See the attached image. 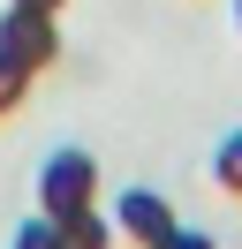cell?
<instances>
[{
	"mask_svg": "<svg viewBox=\"0 0 242 249\" xmlns=\"http://www.w3.org/2000/svg\"><path fill=\"white\" fill-rule=\"evenodd\" d=\"M91 204H99V159L91 151H53L38 166V212L68 219V212H91Z\"/></svg>",
	"mask_w": 242,
	"mask_h": 249,
	"instance_id": "cell-1",
	"label": "cell"
},
{
	"mask_svg": "<svg viewBox=\"0 0 242 249\" xmlns=\"http://www.w3.org/2000/svg\"><path fill=\"white\" fill-rule=\"evenodd\" d=\"M0 53H8V61H23L30 76H38V68H53V53H60L53 8H23V0H8V8H0Z\"/></svg>",
	"mask_w": 242,
	"mask_h": 249,
	"instance_id": "cell-2",
	"label": "cell"
},
{
	"mask_svg": "<svg viewBox=\"0 0 242 249\" xmlns=\"http://www.w3.org/2000/svg\"><path fill=\"white\" fill-rule=\"evenodd\" d=\"M174 227H182V219H174V204H166L159 189H121V196H114V234H121V242L159 249Z\"/></svg>",
	"mask_w": 242,
	"mask_h": 249,
	"instance_id": "cell-3",
	"label": "cell"
},
{
	"mask_svg": "<svg viewBox=\"0 0 242 249\" xmlns=\"http://www.w3.org/2000/svg\"><path fill=\"white\" fill-rule=\"evenodd\" d=\"M114 242H121V234H114V219H106L99 204L60 219V249H114Z\"/></svg>",
	"mask_w": 242,
	"mask_h": 249,
	"instance_id": "cell-4",
	"label": "cell"
},
{
	"mask_svg": "<svg viewBox=\"0 0 242 249\" xmlns=\"http://www.w3.org/2000/svg\"><path fill=\"white\" fill-rule=\"evenodd\" d=\"M212 181H220L227 196H242V128L220 136V151H212Z\"/></svg>",
	"mask_w": 242,
	"mask_h": 249,
	"instance_id": "cell-5",
	"label": "cell"
},
{
	"mask_svg": "<svg viewBox=\"0 0 242 249\" xmlns=\"http://www.w3.org/2000/svg\"><path fill=\"white\" fill-rule=\"evenodd\" d=\"M23 98H30V68H23V61H8V53H0V121H8V113L23 106Z\"/></svg>",
	"mask_w": 242,
	"mask_h": 249,
	"instance_id": "cell-6",
	"label": "cell"
},
{
	"mask_svg": "<svg viewBox=\"0 0 242 249\" xmlns=\"http://www.w3.org/2000/svg\"><path fill=\"white\" fill-rule=\"evenodd\" d=\"M8 249H60V219H45V212H38V219H23Z\"/></svg>",
	"mask_w": 242,
	"mask_h": 249,
	"instance_id": "cell-7",
	"label": "cell"
},
{
	"mask_svg": "<svg viewBox=\"0 0 242 249\" xmlns=\"http://www.w3.org/2000/svg\"><path fill=\"white\" fill-rule=\"evenodd\" d=\"M159 249H220V242H212V234L204 227H174V234H166V242Z\"/></svg>",
	"mask_w": 242,
	"mask_h": 249,
	"instance_id": "cell-8",
	"label": "cell"
},
{
	"mask_svg": "<svg viewBox=\"0 0 242 249\" xmlns=\"http://www.w3.org/2000/svg\"><path fill=\"white\" fill-rule=\"evenodd\" d=\"M23 8H60V0H23Z\"/></svg>",
	"mask_w": 242,
	"mask_h": 249,
	"instance_id": "cell-9",
	"label": "cell"
},
{
	"mask_svg": "<svg viewBox=\"0 0 242 249\" xmlns=\"http://www.w3.org/2000/svg\"><path fill=\"white\" fill-rule=\"evenodd\" d=\"M235 23H242V0H235Z\"/></svg>",
	"mask_w": 242,
	"mask_h": 249,
	"instance_id": "cell-10",
	"label": "cell"
}]
</instances>
